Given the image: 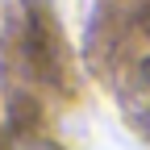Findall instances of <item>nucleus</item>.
<instances>
[{"label": "nucleus", "mask_w": 150, "mask_h": 150, "mask_svg": "<svg viewBox=\"0 0 150 150\" xmlns=\"http://www.w3.org/2000/svg\"><path fill=\"white\" fill-rule=\"evenodd\" d=\"M25 150H54V146H46V142H29Z\"/></svg>", "instance_id": "2"}, {"label": "nucleus", "mask_w": 150, "mask_h": 150, "mask_svg": "<svg viewBox=\"0 0 150 150\" xmlns=\"http://www.w3.org/2000/svg\"><path fill=\"white\" fill-rule=\"evenodd\" d=\"M138 92H142V117H150V63L142 67V88Z\"/></svg>", "instance_id": "1"}]
</instances>
